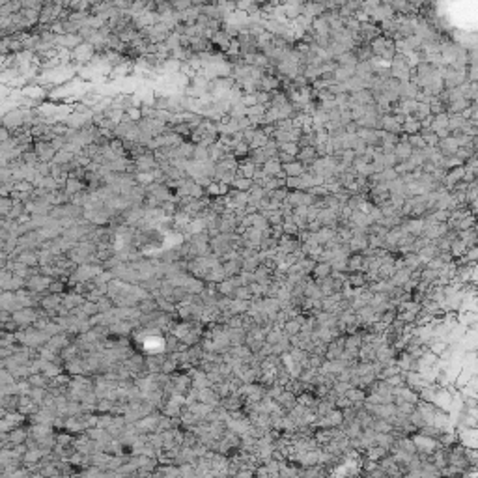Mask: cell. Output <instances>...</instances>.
Returning <instances> with one entry per match:
<instances>
[{"label": "cell", "instance_id": "15", "mask_svg": "<svg viewBox=\"0 0 478 478\" xmlns=\"http://www.w3.org/2000/svg\"><path fill=\"white\" fill-rule=\"evenodd\" d=\"M331 75H333L334 83H346L348 79H351L355 75V67H351V65H336Z\"/></svg>", "mask_w": 478, "mask_h": 478}, {"label": "cell", "instance_id": "43", "mask_svg": "<svg viewBox=\"0 0 478 478\" xmlns=\"http://www.w3.org/2000/svg\"><path fill=\"white\" fill-rule=\"evenodd\" d=\"M284 11H286L288 21H293L295 17H299V15L303 13V6H290V4H284Z\"/></svg>", "mask_w": 478, "mask_h": 478}, {"label": "cell", "instance_id": "8", "mask_svg": "<svg viewBox=\"0 0 478 478\" xmlns=\"http://www.w3.org/2000/svg\"><path fill=\"white\" fill-rule=\"evenodd\" d=\"M308 34H314V36H329L331 28H329V21H327V17H325V15L314 17V21H312V26H310Z\"/></svg>", "mask_w": 478, "mask_h": 478}, {"label": "cell", "instance_id": "52", "mask_svg": "<svg viewBox=\"0 0 478 478\" xmlns=\"http://www.w3.org/2000/svg\"><path fill=\"white\" fill-rule=\"evenodd\" d=\"M282 151H286V153H291V155H297L299 151V144L297 142H284V144H280V148Z\"/></svg>", "mask_w": 478, "mask_h": 478}, {"label": "cell", "instance_id": "6", "mask_svg": "<svg viewBox=\"0 0 478 478\" xmlns=\"http://www.w3.org/2000/svg\"><path fill=\"white\" fill-rule=\"evenodd\" d=\"M389 4L396 15H416L418 13V8L407 0H389Z\"/></svg>", "mask_w": 478, "mask_h": 478}, {"label": "cell", "instance_id": "16", "mask_svg": "<svg viewBox=\"0 0 478 478\" xmlns=\"http://www.w3.org/2000/svg\"><path fill=\"white\" fill-rule=\"evenodd\" d=\"M437 254H439V249H437L432 241H430L428 245H424L420 250H416V256H418V260H420L422 266H426V264H428L432 258H436Z\"/></svg>", "mask_w": 478, "mask_h": 478}, {"label": "cell", "instance_id": "2", "mask_svg": "<svg viewBox=\"0 0 478 478\" xmlns=\"http://www.w3.org/2000/svg\"><path fill=\"white\" fill-rule=\"evenodd\" d=\"M96 47L92 45V43L88 42H81L77 47H75L73 51H71V60H75L77 64H90L92 62V58L96 56Z\"/></svg>", "mask_w": 478, "mask_h": 478}, {"label": "cell", "instance_id": "42", "mask_svg": "<svg viewBox=\"0 0 478 478\" xmlns=\"http://www.w3.org/2000/svg\"><path fill=\"white\" fill-rule=\"evenodd\" d=\"M192 159H194V161H206V159H209V149L204 148V146H200V144H194Z\"/></svg>", "mask_w": 478, "mask_h": 478}, {"label": "cell", "instance_id": "26", "mask_svg": "<svg viewBox=\"0 0 478 478\" xmlns=\"http://www.w3.org/2000/svg\"><path fill=\"white\" fill-rule=\"evenodd\" d=\"M439 129H448V114L441 112V114H434L432 116V124H430V131H439Z\"/></svg>", "mask_w": 478, "mask_h": 478}, {"label": "cell", "instance_id": "32", "mask_svg": "<svg viewBox=\"0 0 478 478\" xmlns=\"http://www.w3.org/2000/svg\"><path fill=\"white\" fill-rule=\"evenodd\" d=\"M116 34H118V38H120L122 42H124V43H127V45H129V43L133 42V40H135V38H137V36H138V30H137V28H135V26H133V22H131L129 26H125V28H122V30H120V32H116Z\"/></svg>", "mask_w": 478, "mask_h": 478}, {"label": "cell", "instance_id": "51", "mask_svg": "<svg viewBox=\"0 0 478 478\" xmlns=\"http://www.w3.org/2000/svg\"><path fill=\"white\" fill-rule=\"evenodd\" d=\"M351 149L355 151V155H362V153H364V149H366V142H364L362 138L357 137L355 140H353V144H351Z\"/></svg>", "mask_w": 478, "mask_h": 478}, {"label": "cell", "instance_id": "45", "mask_svg": "<svg viewBox=\"0 0 478 478\" xmlns=\"http://www.w3.org/2000/svg\"><path fill=\"white\" fill-rule=\"evenodd\" d=\"M437 278V271L436 269H430V267H422L420 269V278L418 280H424V282H434Z\"/></svg>", "mask_w": 478, "mask_h": 478}, {"label": "cell", "instance_id": "58", "mask_svg": "<svg viewBox=\"0 0 478 478\" xmlns=\"http://www.w3.org/2000/svg\"><path fill=\"white\" fill-rule=\"evenodd\" d=\"M353 19H357L359 22H368L370 21V17H368V13L364 10H357L353 11Z\"/></svg>", "mask_w": 478, "mask_h": 478}, {"label": "cell", "instance_id": "9", "mask_svg": "<svg viewBox=\"0 0 478 478\" xmlns=\"http://www.w3.org/2000/svg\"><path fill=\"white\" fill-rule=\"evenodd\" d=\"M393 394L398 396V398H402V400H405V402H411V404L418 402V393H415L413 389H409L405 383L398 385V387H393Z\"/></svg>", "mask_w": 478, "mask_h": 478}, {"label": "cell", "instance_id": "19", "mask_svg": "<svg viewBox=\"0 0 478 478\" xmlns=\"http://www.w3.org/2000/svg\"><path fill=\"white\" fill-rule=\"evenodd\" d=\"M316 157H318V153H316L314 146H305V148H299L297 155H295V159H297L299 163H303L305 166H308V165L316 159Z\"/></svg>", "mask_w": 478, "mask_h": 478}, {"label": "cell", "instance_id": "35", "mask_svg": "<svg viewBox=\"0 0 478 478\" xmlns=\"http://www.w3.org/2000/svg\"><path fill=\"white\" fill-rule=\"evenodd\" d=\"M327 275H331L329 262H316V266L312 269V278H323V276Z\"/></svg>", "mask_w": 478, "mask_h": 478}, {"label": "cell", "instance_id": "49", "mask_svg": "<svg viewBox=\"0 0 478 478\" xmlns=\"http://www.w3.org/2000/svg\"><path fill=\"white\" fill-rule=\"evenodd\" d=\"M174 11H183L192 6V0H170Z\"/></svg>", "mask_w": 478, "mask_h": 478}, {"label": "cell", "instance_id": "48", "mask_svg": "<svg viewBox=\"0 0 478 478\" xmlns=\"http://www.w3.org/2000/svg\"><path fill=\"white\" fill-rule=\"evenodd\" d=\"M385 383H387L389 387H398V385H402V383H404V370H402L400 374H394V375L385 377Z\"/></svg>", "mask_w": 478, "mask_h": 478}, {"label": "cell", "instance_id": "5", "mask_svg": "<svg viewBox=\"0 0 478 478\" xmlns=\"http://www.w3.org/2000/svg\"><path fill=\"white\" fill-rule=\"evenodd\" d=\"M34 153L38 155V159L40 161L51 163V161L54 159V155H56V149H54V146L49 142V140H38V142L34 144Z\"/></svg>", "mask_w": 478, "mask_h": 478}, {"label": "cell", "instance_id": "38", "mask_svg": "<svg viewBox=\"0 0 478 478\" xmlns=\"http://www.w3.org/2000/svg\"><path fill=\"white\" fill-rule=\"evenodd\" d=\"M278 148H280V144L276 142L275 138H269L267 140V144L264 146V153H266L267 159H271V157H276V153H278Z\"/></svg>", "mask_w": 478, "mask_h": 478}, {"label": "cell", "instance_id": "27", "mask_svg": "<svg viewBox=\"0 0 478 478\" xmlns=\"http://www.w3.org/2000/svg\"><path fill=\"white\" fill-rule=\"evenodd\" d=\"M402 131L407 133V135L418 133V131H420V122H418L413 114H407V116H405V122L402 124Z\"/></svg>", "mask_w": 478, "mask_h": 478}, {"label": "cell", "instance_id": "59", "mask_svg": "<svg viewBox=\"0 0 478 478\" xmlns=\"http://www.w3.org/2000/svg\"><path fill=\"white\" fill-rule=\"evenodd\" d=\"M436 135L441 140V138H446L448 135H452V133H450V129H439V131H436Z\"/></svg>", "mask_w": 478, "mask_h": 478}, {"label": "cell", "instance_id": "47", "mask_svg": "<svg viewBox=\"0 0 478 478\" xmlns=\"http://www.w3.org/2000/svg\"><path fill=\"white\" fill-rule=\"evenodd\" d=\"M254 96L258 105H267L271 101V92H266V90H256Z\"/></svg>", "mask_w": 478, "mask_h": 478}, {"label": "cell", "instance_id": "29", "mask_svg": "<svg viewBox=\"0 0 478 478\" xmlns=\"http://www.w3.org/2000/svg\"><path fill=\"white\" fill-rule=\"evenodd\" d=\"M416 92H418V88L413 83H409V81L400 83V99H415Z\"/></svg>", "mask_w": 478, "mask_h": 478}, {"label": "cell", "instance_id": "34", "mask_svg": "<svg viewBox=\"0 0 478 478\" xmlns=\"http://www.w3.org/2000/svg\"><path fill=\"white\" fill-rule=\"evenodd\" d=\"M252 185H254V183H252L250 178H243V176H237V174H235L234 181L230 183V187H232V189H237V191H249Z\"/></svg>", "mask_w": 478, "mask_h": 478}, {"label": "cell", "instance_id": "22", "mask_svg": "<svg viewBox=\"0 0 478 478\" xmlns=\"http://www.w3.org/2000/svg\"><path fill=\"white\" fill-rule=\"evenodd\" d=\"M282 170H284V174H286V178L288 176H301L303 172L307 170V166L295 159V161H291V163H284V165H282Z\"/></svg>", "mask_w": 478, "mask_h": 478}, {"label": "cell", "instance_id": "13", "mask_svg": "<svg viewBox=\"0 0 478 478\" xmlns=\"http://www.w3.org/2000/svg\"><path fill=\"white\" fill-rule=\"evenodd\" d=\"M359 34H361L362 43H368L370 40H374L375 36H379L381 30H379V26H377L375 22L368 21V22H361V30H359Z\"/></svg>", "mask_w": 478, "mask_h": 478}, {"label": "cell", "instance_id": "30", "mask_svg": "<svg viewBox=\"0 0 478 478\" xmlns=\"http://www.w3.org/2000/svg\"><path fill=\"white\" fill-rule=\"evenodd\" d=\"M247 192H249V204H252V206H256V208H258L260 200L266 196V189L260 187V185H252Z\"/></svg>", "mask_w": 478, "mask_h": 478}, {"label": "cell", "instance_id": "61", "mask_svg": "<svg viewBox=\"0 0 478 478\" xmlns=\"http://www.w3.org/2000/svg\"><path fill=\"white\" fill-rule=\"evenodd\" d=\"M350 2H357V4H361V6H362V2H364V0H350Z\"/></svg>", "mask_w": 478, "mask_h": 478}, {"label": "cell", "instance_id": "1", "mask_svg": "<svg viewBox=\"0 0 478 478\" xmlns=\"http://www.w3.org/2000/svg\"><path fill=\"white\" fill-rule=\"evenodd\" d=\"M411 439H413V443H415V446H416V452L418 454H434L436 452L437 448L441 446V443L437 441V439H434V437H428V436H422V434H411Z\"/></svg>", "mask_w": 478, "mask_h": 478}, {"label": "cell", "instance_id": "60", "mask_svg": "<svg viewBox=\"0 0 478 478\" xmlns=\"http://www.w3.org/2000/svg\"><path fill=\"white\" fill-rule=\"evenodd\" d=\"M307 0H286L284 4H290V6H303Z\"/></svg>", "mask_w": 478, "mask_h": 478}, {"label": "cell", "instance_id": "20", "mask_svg": "<svg viewBox=\"0 0 478 478\" xmlns=\"http://www.w3.org/2000/svg\"><path fill=\"white\" fill-rule=\"evenodd\" d=\"M276 404L282 405V407H284L286 411H290V409H291L293 405L297 404V396H295L293 393H290L288 389H284V391L280 393V396L276 398Z\"/></svg>", "mask_w": 478, "mask_h": 478}, {"label": "cell", "instance_id": "53", "mask_svg": "<svg viewBox=\"0 0 478 478\" xmlns=\"http://www.w3.org/2000/svg\"><path fill=\"white\" fill-rule=\"evenodd\" d=\"M396 163H398V159H396V155H394L393 151L391 153H383V165H385V168H393Z\"/></svg>", "mask_w": 478, "mask_h": 478}, {"label": "cell", "instance_id": "46", "mask_svg": "<svg viewBox=\"0 0 478 478\" xmlns=\"http://www.w3.org/2000/svg\"><path fill=\"white\" fill-rule=\"evenodd\" d=\"M266 219H267V223H269V226H275V224H282V211L280 209H275V211H269L266 215Z\"/></svg>", "mask_w": 478, "mask_h": 478}, {"label": "cell", "instance_id": "3", "mask_svg": "<svg viewBox=\"0 0 478 478\" xmlns=\"http://www.w3.org/2000/svg\"><path fill=\"white\" fill-rule=\"evenodd\" d=\"M396 17V13L394 10L391 8V4H389V0H381L379 2V6L374 10V13L370 15V21L375 22V24H379L383 21H389V19H394Z\"/></svg>", "mask_w": 478, "mask_h": 478}, {"label": "cell", "instance_id": "24", "mask_svg": "<svg viewBox=\"0 0 478 478\" xmlns=\"http://www.w3.org/2000/svg\"><path fill=\"white\" fill-rule=\"evenodd\" d=\"M333 60L336 62V65H351V67H355V65H357V62H359L353 51H346V53L334 56Z\"/></svg>", "mask_w": 478, "mask_h": 478}, {"label": "cell", "instance_id": "33", "mask_svg": "<svg viewBox=\"0 0 478 478\" xmlns=\"http://www.w3.org/2000/svg\"><path fill=\"white\" fill-rule=\"evenodd\" d=\"M402 264H404V267H407V269H418V267H422V264H420V260H418V256H416V252H405V254H402Z\"/></svg>", "mask_w": 478, "mask_h": 478}, {"label": "cell", "instance_id": "55", "mask_svg": "<svg viewBox=\"0 0 478 478\" xmlns=\"http://www.w3.org/2000/svg\"><path fill=\"white\" fill-rule=\"evenodd\" d=\"M276 159H278L280 163H282V165H284V163H291V161H295V155H291V153H286V151L278 149V153H276Z\"/></svg>", "mask_w": 478, "mask_h": 478}, {"label": "cell", "instance_id": "25", "mask_svg": "<svg viewBox=\"0 0 478 478\" xmlns=\"http://www.w3.org/2000/svg\"><path fill=\"white\" fill-rule=\"evenodd\" d=\"M267 140H269V137H267L266 133L262 131V127L258 125V127H256V131H254V137H252V140L249 142V148H250V149L264 148V146L267 144Z\"/></svg>", "mask_w": 478, "mask_h": 478}, {"label": "cell", "instance_id": "7", "mask_svg": "<svg viewBox=\"0 0 478 478\" xmlns=\"http://www.w3.org/2000/svg\"><path fill=\"white\" fill-rule=\"evenodd\" d=\"M316 219H318L323 226H331V228H336V224H338V221H340V219H338V211H334V209H331V208H321Z\"/></svg>", "mask_w": 478, "mask_h": 478}, {"label": "cell", "instance_id": "23", "mask_svg": "<svg viewBox=\"0 0 478 478\" xmlns=\"http://www.w3.org/2000/svg\"><path fill=\"white\" fill-rule=\"evenodd\" d=\"M223 264V269L226 273V278L228 276H235L239 271H241V258H234V260H226V262H221Z\"/></svg>", "mask_w": 478, "mask_h": 478}, {"label": "cell", "instance_id": "50", "mask_svg": "<svg viewBox=\"0 0 478 478\" xmlns=\"http://www.w3.org/2000/svg\"><path fill=\"white\" fill-rule=\"evenodd\" d=\"M204 191H206V194H208V196H211V198H215V196H221V187H219V181H211V183H209V185H208Z\"/></svg>", "mask_w": 478, "mask_h": 478}, {"label": "cell", "instance_id": "28", "mask_svg": "<svg viewBox=\"0 0 478 478\" xmlns=\"http://www.w3.org/2000/svg\"><path fill=\"white\" fill-rule=\"evenodd\" d=\"M19 10H21V0H8L6 4L0 6V17H10Z\"/></svg>", "mask_w": 478, "mask_h": 478}, {"label": "cell", "instance_id": "31", "mask_svg": "<svg viewBox=\"0 0 478 478\" xmlns=\"http://www.w3.org/2000/svg\"><path fill=\"white\" fill-rule=\"evenodd\" d=\"M344 396H348V400H350L351 404H355V402H364V398H366V391L361 389V387H350Z\"/></svg>", "mask_w": 478, "mask_h": 478}, {"label": "cell", "instance_id": "40", "mask_svg": "<svg viewBox=\"0 0 478 478\" xmlns=\"http://www.w3.org/2000/svg\"><path fill=\"white\" fill-rule=\"evenodd\" d=\"M249 151H250V148H249V144H247L245 140L237 142L234 148H232V153H234V157H237V159H243V157H247V155H249Z\"/></svg>", "mask_w": 478, "mask_h": 478}, {"label": "cell", "instance_id": "44", "mask_svg": "<svg viewBox=\"0 0 478 478\" xmlns=\"http://www.w3.org/2000/svg\"><path fill=\"white\" fill-rule=\"evenodd\" d=\"M234 297L243 299V301H250V299H252V291H250V288L249 286H237L234 291Z\"/></svg>", "mask_w": 478, "mask_h": 478}, {"label": "cell", "instance_id": "10", "mask_svg": "<svg viewBox=\"0 0 478 478\" xmlns=\"http://www.w3.org/2000/svg\"><path fill=\"white\" fill-rule=\"evenodd\" d=\"M379 129L387 131V133H394V135H400L402 133V125L393 118V114H381L379 118Z\"/></svg>", "mask_w": 478, "mask_h": 478}, {"label": "cell", "instance_id": "14", "mask_svg": "<svg viewBox=\"0 0 478 478\" xmlns=\"http://www.w3.org/2000/svg\"><path fill=\"white\" fill-rule=\"evenodd\" d=\"M325 4L321 2H316V0H307L303 4V15H310V17H319L325 13Z\"/></svg>", "mask_w": 478, "mask_h": 478}, {"label": "cell", "instance_id": "41", "mask_svg": "<svg viewBox=\"0 0 478 478\" xmlns=\"http://www.w3.org/2000/svg\"><path fill=\"white\" fill-rule=\"evenodd\" d=\"M407 142L411 144V148H413V149H422V148H426V142H424V138H422V135H420V133H413V135H407Z\"/></svg>", "mask_w": 478, "mask_h": 478}, {"label": "cell", "instance_id": "21", "mask_svg": "<svg viewBox=\"0 0 478 478\" xmlns=\"http://www.w3.org/2000/svg\"><path fill=\"white\" fill-rule=\"evenodd\" d=\"M411 151H413V148H411V144L407 142V140H400L396 146H394V155H396V159H398V163L400 161H405L409 155H411Z\"/></svg>", "mask_w": 478, "mask_h": 478}, {"label": "cell", "instance_id": "37", "mask_svg": "<svg viewBox=\"0 0 478 478\" xmlns=\"http://www.w3.org/2000/svg\"><path fill=\"white\" fill-rule=\"evenodd\" d=\"M467 120H463L461 114H448V129H450V133H456L461 129V125L465 124Z\"/></svg>", "mask_w": 478, "mask_h": 478}, {"label": "cell", "instance_id": "12", "mask_svg": "<svg viewBox=\"0 0 478 478\" xmlns=\"http://www.w3.org/2000/svg\"><path fill=\"white\" fill-rule=\"evenodd\" d=\"M457 148H459V146H457V140L454 135H448L446 138H441V140L437 142V149H439L443 155H454Z\"/></svg>", "mask_w": 478, "mask_h": 478}, {"label": "cell", "instance_id": "11", "mask_svg": "<svg viewBox=\"0 0 478 478\" xmlns=\"http://www.w3.org/2000/svg\"><path fill=\"white\" fill-rule=\"evenodd\" d=\"M262 168L266 172L267 176H276V178H286V174L282 170V163L276 159V157H271V159H267L264 165H262Z\"/></svg>", "mask_w": 478, "mask_h": 478}, {"label": "cell", "instance_id": "36", "mask_svg": "<svg viewBox=\"0 0 478 478\" xmlns=\"http://www.w3.org/2000/svg\"><path fill=\"white\" fill-rule=\"evenodd\" d=\"M448 250H450L452 258L456 260V258H459V256H461L463 252H465V250H467V247H465V243H463V241H461L459 237H456V239H454V241L450 243V249H448Z\"/></svg>", "mask_w": 478, "mask_h": 478}, {"label": "cell", "instance_id": "17", "mask_svg": "<svg viewBox=\"0 0 478 478\" xmlns=\"http://www.w3.org/2000/svg\"><path fill=\"white\" fill-rule=\"evenodd\" d=\"M209 42H211V45H217V47H219L223 53H226V49H228V47H230V43H232V38L224 32V30H217V32L211 36V40H209Z\"/></svg>", "mask_w": 478, "mask_h": 478}, {"label": "cell", "instance_id": "18", "mask_svg": "<svg viewBox=\"0 0 478 478\" xmlns=\"http://www.w3.org/2000/svg\"><path fill=\"white\" fill-rule=\"evenodd\" d=\"M379 118H381V114H362L359 120H355V124H357L359 127L379 129Z\"/></svg>", "mask_w": 478, "mask_h": 478}, {"label": "cell", "instance_id": "54", "mask_svg": "<svg viewBox=\"0 0 478 478\" xmlns=\"http://www.w3.org/2000/svg\"><path fill=\"white\" fill-rule=\"evenodd\" d=\"M235 120H237V129H239V131H245V129L252 127V122H250V118L249 116L235 118Z\"/></svg>", "mask_w": 478, "mask_h": 478}, {"label": "cell", "instance_id": "39", "mask_svg": "<svg viewBox=\"0 0 478 478\" xmlns=\"http://www.w3.org/2000/svg\"><path fill=\"white\" fill-rule=\"evenodd\" d=\"M258 266H260L258 252H256V254H252V256H249V258H243V260H241V269H243V271H254Z\"/></svg>", "mask_w": 478, "mask_h": 478}, {"label": "cell", "instance_id": "56", "mask_svg": "<svg viewBox=\"0 0 478 478\" xmlns=\"http://www.w3.org/2000/svg\"><path fill=\"white\" fill-rule=\"evenodd\" d=\"M370 219H372V223H381V219H383V213H381V209L377 208V206H374L372 209H370Z\"/></svg>", "mask_w": 478, "mask_h": 478}, {"label": "cell", "instance_id": "4", "mask_svg": "<svg viewBox=\"0 0 478 478\" xmlns=\"http://www.w3.org/2000/svg\"><path fill=\"white\" fill-rule=\"evenodd\" d=\"M155 166H159V165H157V161L153 157V151H146V153L138 155V157H135V163H133L135 172H151Z\"/></svg>", "mask_w": 478, "mask_h": 478}, {"label": "cell", "instance_id": "57", "mask_svg": "<svg viewBox=\"0 0 478 478\" xmlns=\"http://www.w3.org/2000/svg\"><path fill=\"white\" fill-rule=\"evenodd\" d=\"M239 101H241L245 106H252V105H256V96L254 94H243Z\"/></svg>", "mask_w": 478, "mask_h": 478}]
</instances>
